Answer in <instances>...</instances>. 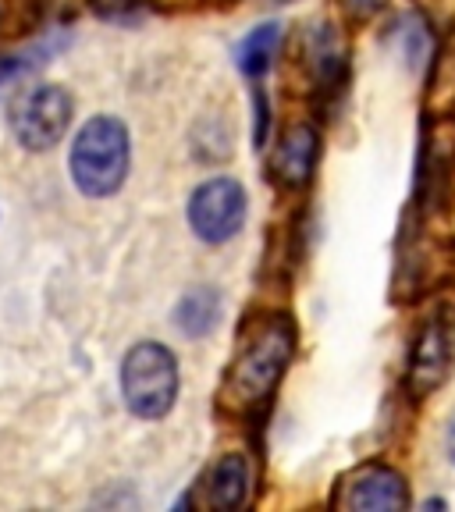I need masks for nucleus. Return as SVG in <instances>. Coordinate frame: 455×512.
<instances>
[{
  "label": "nucleus",
  "mask_w": 455,
  "mask_h": 512,
  "mask_svg": "<svg viewBox=\"0 0 455 512\" xmlns=\"http://www.w3.org/2000/svg\"><path fill=\"white\" fill-rule=\"evenodd\" d=\"M448 452H452V463H455V420H452V427H448Z\"/></svg>",
  "instance_id": "obj_18"
},
{
  "label": "nucleus",
  "mask_w": 455,
  "mask_h": 512,
  "mask_svg": "<svg viewBox=\"0 0 455 512\" xmlns=\"http://www.w3.org/2000/svg\"><path fill=\"white\" fill-rule=\"evenodd\" d=\"M455 367V324L448 317H431L420 328L409 352V388L416 395L438 392Z\"/></svg>",
  "instance_id": "obj_7"
},
{
  "label": "nucleus",
  "mask_w": 455,
  "mask_h": 512,
  "mask_svg": "<svg viewBox=\"0 0 455 512\" xmlns=\"http://www.w3.org/2000/svg\"><path fill=\"white\" fill-rule=\"evenodd\" d=\"M342 43L331 32V25H317V29L306 36V68H310L313 82L320 89L335 86L342 79Z\"/></svg>",
  "instance_id": "obj_11"
},
{
  "label": "nucleus",
  "mask_w": 455,
  "mask_h": 512,
  "mask_svg": "<svg viewBox=\"0 0 455 512\" xmlns=\"http://www.w3.org/2000/svg\"><path fill=\"white\" fill-rule=\"evenodd\" d=\"M320 139L310 125H292L271 150V175L285 189H303L317 168Z\"/></svg>",
  "instance_id": "obj_8"
},
{
  "label": "nucleus",
  "mask_w": 455,
  "mask_h": 512,
  "mask_svg": "<svg viewBox=\"0 0 455 512\" xmlns=\"http://www.w3.org/2000/svg\"><path fill=\"white\" fill-rule=\"evenodd\" d=\"M121 399L143 420L168 416L178 399V363L171 349L157 342H139L121 363Z\"/></svg>",
  "instance_id": "obj_3"
},
{
  "label": "nucleus",
  "mask_w": 455,
  "mask_h": 512,
  "mask_svg": "<svg viewBox=\"0 0 455 512\" xmlns=\"http://www.w3.org/2000/svg\"><path fill=\"white\" fill-rule=\"evenodd\" d=\"M427 107L434 114H448L455 107V47L438 54L431 89H427Z\"/></svg>",
  "instance_id": "obj_14"
},
{
  "label": "nucleus",
  "mask_w": 455,
  "mask_h": 512,
  "mask_svg": "<svg viewBox=\"0 0 455 512\" xmlns=\"http://www.w3.org/2000/svg\"><path fill=\"white\" fill-rule=\"evenodd\" d=\"M335 505L349 512H399L409 505V491L399 470L384 463H367L338 484Z\"/></svg>",
  "instance_id": "obj_6"
},
{
  "label": "nucleus",
  "mask_w": 455,
  "mask_h": 512,
  "mask_svg": "<svg viewBox=\"0 0 455 512\" xmlns=\"http://www.w3.org/2000/svg\"><path fill=\"white\" fill-rule=\"evenodd\" d=\"M217 317H221V299H217L214 288H192L189 296L178 303L175 324L189 338H207L217 328Z\"/></svg>",
  "instance_id": "obj_12"
},
{
  "label": "nucleus",
  "mask_w": 455,
  "mask_h": 512,
  "mask_svg": "<svg viewBox=\"0 0 455 512\" xmlns=\"http://www.w3.org/2000/svg\"><path fill=\"white\" fill-rule=\"evenodd\" d=\"M345 8L352 11V15H360V18H367V15H374L377 8H381L384 0H342Z\"/></svg>",
  "instance_id": "obj_17"
},
{
  "label": "nucleus",
  "mask_w": 455,
  "mask_h": 512,
  "mask_svg": "<svg viewBox=\"0 0 455 512\" xmlns=\"http://www.w3.org/2000/svg\"><path fill=\"white\" fill-rule=\"evenodd\" d=\"M132 8H136V0H93V11L104 18H125Z\"/></svg>",
  "instance_id": "obj_15"
},
{
  "label": "nucleus",
  "mask_w": 455,
  "mask_h": 512,
  "mask_svg": "<svg viewBox=\"0 0 455 512\" xmlns=\"http://www.w3.org/2000/svg\"><path fill=\"white\" fill-rule=\"evenodd\" d=\"M278 43H281V25H260V29H253L239 47V68L246 75H253V79L264 75L271 68L274 54H278Z\"/></svg>",
  "instance_id": "obj_13"
},
{
  "label": "nucleus",
  "mask_w": 455,
  "mask_h": 512,
  "mask_svg": "<svg viewBox=\"0 0 455 512\" xmlns=\"http://www.w3.org/2000/svg\"><path fill=\"white\" fill-rule=\"evenodd\" d=\"M246 189L235 178H210L189 200V224L210 246L232 242L246 224Z\"/></svg>",
  "instance_id": "obj_5"
},
{
  "label": "nucleus",
  "mask_w": 455,
  "mask_h": 512,
  "mask_svg": "<svg viewBox=\"0 0 455 512\" xmlns=\"http://www.w3.org/2000/svg\"><path fill=\"white\" fill-rule=\"evenodd\" d=\"M203 509H217V512H235L246 505L249 495V463L239 452H228L221 456L210 473L203 477V484L196 488Z\"/></svg>",
  "instance_id": "obj_9"
},
{
  "label": "nucleus",
  "mask_w": 455,
  "mask_h": 512,
  "mask_svg": "<svg viewBox=\"0 0 455 512\" xmlns=\"http://www.w3.org/2000/svg\"><path fill=\"white\" fill-rule=\"evenodd\" d=\"M296 352V328L292 320L274 313V317L253 320L239 338L235 360L224 374L221 406L232 413H253L267 406L278 381L285 377V367Z\"/></svg>",
  "instance_id": "obj_1"
},
{
  "label": "nucleus",
  "mask_w": 455,
  "mask_h": 512,
  "mask_svg": "<svg viewBox=\"0 0 455 512\" xmlns=\"http://www.w3.org/2000/svg\"><path fill=\"white\" fill-rule=\"evenodd\" d=\"M455 175V121H445L434 128L424 143V160H420V192H427L434 185V196L441 200L445 192V178Z\"/></svg>",
  "instance_id": "obj_10"
},
{
  "label": "nucleus",
  "mask_w": 455,
  "mask_h": 512,
  "mask_svg": "<svg viewBox=\"0 0 455 512\" xmlns=\"http://www.w3.org/2000/svg\"><path fill=\"white\" fill-rule=\"evenodd\" d=\"M72 96L61 86H29L18 93V100L11 104V132L25 150L40 153L50 150L64 139L68 125H72Z\"/></svg>",
  "instance_id": "obj_4"
},
{
  "label": "nucleus",
  "mask_w": 455,
  "mask_h": 512,
  "mask_svg": "<svg viewBox=\"0 0 455 512\" xmlns=\"http://www.w3.org/2000/svg\"><path fill=\"white\" fill-rule=\"evenodd\" d=\"M132 164V143H128V128L111 114L89 118L79 128V136L68 153V168L72 178L86 196L104 200L111 192L121 189Z\"/></svg>",
  "instance_id": "obj_2"
},
{
  "label": "nucleus",
  "mask_w": 455,
  "mask_h": 512,
  "mask_svg": "<svg viewBox=\"0 0 455 512\" xmlns=\"http://www.w3.org/2000/svg\"><path fill=\"white\" fill-rule=\"evenodd\" d=\"M32 64V57L29 54H18V57H4L0 61V82H8V79H15V75H22L25 68Z\"/></svg>",
  "instance_id": "obj_16"
}]
</instances>
